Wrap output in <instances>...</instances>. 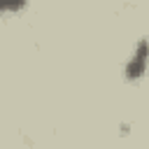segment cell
I'll return each mask as SVG.
<instances>
[{"label":"cell","mask_w":149,"mask_h":149,"mask_svg":"<svg viewBox=\"0 0 149 149\" xmlns=\"http://www.w3.org/2000/svg\"><path fill=\"white\" fill-rule=\"evenodd\" d=\"M23 2H7V0H0V12H14V9H21Z\"/></svg>","instance_id":"cell-2"},{"label":"cell","mask_w":149,"mask_h":149,"mask_svg":"<svg viewBox=\"0 0 149 149\" xmlns=\"http://www.w3.org/2000/svg\"><path fill=\"white\" fill-rule=\"evenodd\" d=\"M144 70H147V40L142 37V40L137 42V47H135V54H133L130 61L126 63L123 74H126V79L135 81V79H140V77L144 74Z\"/></svg>","instance_id":"cell-1"}]
</instances>
